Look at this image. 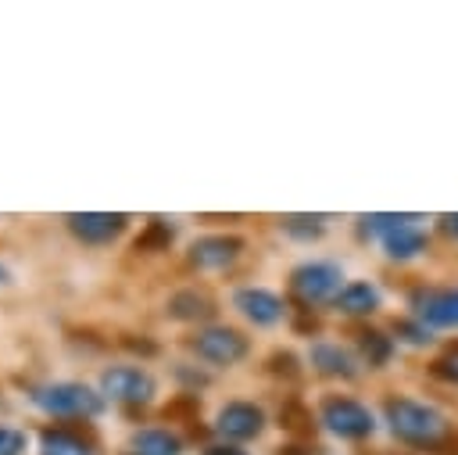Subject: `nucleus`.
I'll return each instance as SVG.
<instances>
[{"mask_svg":"<svg viewBox=\"0 0 458 455\" xmlns=\"http://www.w3.org/2000/svg\"><path fill=\"white\" fill-rule=\"evenodd\" d=\"M215 430L229 441H250L265 430V412L250 401H229L215 416Z\"/></svg>","mask_w":458,"mask_h":455,"instance_id":"8","label":"nucleus"},{"mask_svg":"<svg viewBox=\"0 0 458 455\" xmlns=\"http://www.w3.org/2000/svg\"><path fill=\"white\" fill-rule=\"evenodd\" d=\"M322 423L336 437H369L372 434V412L354 398H326L322 401Z\"/></svg>","mask_w":458,"mask_h":455,"instance_id":"6","label":"nucleus"},{"mask_svg":"<svg viewBox=\"0 0 458 455\" xmlns=\"http://www.w3.org/2000/svg\"><path fill=\"white\" fill-rule=\"evenodd\" d=\"M100 394L125 405H147L157 394V380L140 365H111L100 373Z\"/></svg>","mask_w":458,"mask_h":455,"instance_id":"4","label":"nucleus"},{"mask_svg":"<svg viewBox=\"0 0 458 455\" xmlns=\"http://www.w3.org/2000/svg\"><path fill=\"white\" fill-rule=\"evenodd\" d=\"M204 455H243L236 444H211V448H204Z\"/></svg>","mask_w":458,"mask_h":455,"instance_id":"24","label":"nucleus"},{"mask_svg":"<svg viewBox=\"0 0 458 455\" xmlns=\"http://www.w3.org/2000/svg\"><path fill=\"white\" fill-rule=\"evenodd\" d=\"M190 348L197 351V358L204 362H215V365H236L243 355H247V337L233 326H208L200 330Z\"/></svg>","mask_w":458,"mask_h":455,"instance_id":"5","label":"nucleus"},{"mask_svg":"<svg viewBox=\"0 0 458 455\" xmlns=\"http://www.w3.org/2000/svg\"><path fill=\"white\" fill-rule=\"evenodd\" d=\"M122 344H125V348H132V351H147V355H154V351H157L154 344H147V340H132V337H125Z\"/></svg>","mask_w":458,"mask_h":455,"instance_id":"25","label":"nucleus"},{"mask_svg":"<svg viewBox=\"0 0 458 455\" xmlns=\"http://www.w3.org/2000/svg\"><path fill=\"white\" fill-rule=\"evenodd\" d=\"M390 351H394L390 337H383V333H376V330L361 333V355L369 358V365H383V362L390 358Z\"/></svg>","mask_w":458,"mask_h":455,"instance_id":"20","label":"nucleus"},{"mask_svg":"<svg viewBox=\"0 0 458 455\" xmlns=\"http://www.w3.org/2000/svg\"><path fill=\"white\" fill-rule=\"evenodd\" d=\"M39 455H93V448L72 430H43L39 434Z\"/></svg>","mask_w":458,"mask_h":455,"instance_id":"17","label":"nucleus"},{"mask_svg":"<svg viewBox=\"0 0 458 455\" xmlns=\"http://www.w3.org/2000/svg\"><path fill=\"white\" fill-rule=\"evenodd\" d=\"M444 222H447V229H451V233H454V236H458V215H447V219H444Z\"/></svg>","mask_w":458,"mask_h":455,"instance_id":"26","label":"nucleus"},{"mask_svg":"<svg viewBox=\"0 0 458 455\" xmlns=\"http://www.w3.org/2000/svg\"><path fill=\"white\" fill-rule=\"evenodd\" d=\"M415 312L429 326H458V290H429L415 297Z\"/></svg>","mask_w":458,"mask_h":455,"instance_id":"11","label":"nucleus"},{"mask_svg":"<svg viewBox=\"0 0 458 455\" xmlns=\"http://www.w3.org/2000/svg\"><path fill=\"white\" fill-rule=\"evenodd\" d=\"M64 222L82 244H111L125 229L129 215H122V211H72V215H64Z\"/></svg>","mask_w":458,"mask_h":455,"instance_id":"7","label":"nucleus"},{"mask_svg":"<svg viewBox=\"0 0 458 455\" xmlns=\"http://www.w3.org/2000/svg\"><path fill=\"white\" fill-rule=\"evenodd\" d=\"M233 305L240 308V315H247L254 326H272L283 319V301L279 294L265 290V287H240L233 294Z\"/></svg>","mask_w":458,"mask_h":455,"instance_id":"9","label":"nucleus"},{"mask_svg":"<svg viewBox=\"0 0 458 455\" xmlns=\"http://www.w3.org/2000/svg\"><path fill=\"white\" fill-rule=\"evenodd\" d=\"M383 247H386L390 258H415V254L426 247V233H422L419 219H408L404 226L390 229V233L383 236Z\"/></svg>","mask_w":458,"mask_h":455,"instance_id":"14","label":"nucleus"},{"mask_svg":"<svg viewBox=\"0 0 458 455\" xmlns=\"http://www.w3.org/2000/svg\"><path fill=\"white\" fill-rule=\"evenodd\" d=\"M376 305H379V290H376L372 283H365V279H354V283H347V287L336 294V308L347 312V315L372 312Z\"/></svg>","mask_w":458,"mask_h":455,"instance_id":"16","label":"nucleus"},{"mask_svg":"<svg viewBox=\"0 0 458 455\" xmlns=\"http://www.w3.org/2000/svg\"><path fill=\"white\" fill-rule=\"evenodd\" d=\"M4 283H11V269L0 262V287H4Z\"/></svg>","mask_w":458,"mask_h":455,"instance_id":"27","label":"nucleus"},{"mask_svg":"<svg viewBox=\"0 0 458 455\" xmlns=\"http://www.w3.org/2000/svg\"><path fill=\"white\" fill-rule=\"evenodd\" d=\"M283 229L293 236V240H315V236H322V219L318 215H286L283 219Z\"/></svg>","mask_w":458,"mask_h":455,"instance_id":"19","label":"nucleus"},{"mask_svg":"<svg viewBox=\"0 0 458 455\" xmlns=\"http://www.w3.org/2000/svg\"><path fill=\"white\" fill-rule=\"evenodd\" d=\"M132 448H136V455H182V441L172 430H157V426L136 430Z\"/></svg>","mask_w":458,"mask_h":455,"instance_id":"15","label":"nucleus"},{"mask_svg":"<svg viewBox=\"0 0 458 455\" xmlns=\"http://www.w3.org/2000/svg\"><path fill=\"white\" fill-rule=\"evenodd\" d=\"M279 419H283V426H290V430H301L308 416H304L297 405H290V408H283V412H279Z\"/></svg>","mask_w":458,"mask_h":455,"instance_id":"23","label":"nucleus"},{"mask_svg":"<svg viewBox=\"0 0 458 455\" xmlns=\"http://www.w3.org/2000/svg\"><path fill=\"white\" fill-rule=\"evenodd\" d=\"M125 455H136V451H125Z\"/></svg>","mask_w":458,"mask_h":455,"instance_id":"28","label":"nucleus"},{"mask_svg":"<svg viewBox=\"0 0 458 455\" xmlns=\"http://www.w3.org/2000/svg\"><path fill=\"white\" fill-rule=\"evenodd\" d=\"M172 236H175V229L165 219H150L147 229L136 236V251H165L172 244Z\"/></svg>","mask_w":458,"mask_h":455,"instance_id":"18","label":"nucleus"},{"mask_svg":"<svg viewBox=\"0 0 458 455\" xmlns=\"http://www.w3.org/2000/svg\"><path fill=\"white\" fill-rule=\"evenodd\" d=\"M437 373H440V376H447V380H458V348H454V351H447L444 358H437Z\"/></svg>","mask_w":458,"mask_h":455,"instance_id":"22","label":"nucleus"},{"mask_svg":"<svg viewBox=\"0 0 458 455\" xmlns=\"http://www.w3.org/2000/svg\"><path fill=\"white\" fill-rule=\"evenodd\" d=\"M340 279H344V269L336 262H304L290 272V290L304 305H322L344 290Z\"/></svg>","mask_w":458,"mask_h":455,"instance_id":"3","label":"nucleus"},{"mask_svg":"<svg viewBox=\"0 0 458 455\" xmlns=\"http://www.w3.org/2000/svg\"><path fill=\"white\" fill-rule=\"evenodd\" d=\"M311 365L318 369V373H326V376H344V380H351L354 373H358V362H354V355L347 351V348H340V344H329V340H318V344H311Z\"/></svg>","mask_w":458,"mask_h":455,"instance_id":"12","label":"nucleus"},{"mask_svg":"<svg viewBox=\"0 0 458 455\" xmlns=\"http://www.w3.org/2000/svg\"><path fill=\"white\" fill-rule=\"evenodd\" d=\"M168 315H172V319H182V322L211 319V315H215V301H211V294L186 287V290H175V294L168 297Z\"/></svg>","mask_w":458,"mask_h":455,"instance_id":"13","label":"nucleus"},{"mask_svg":"<svg viewBox=\"0 0 458 455\" xmlns=\"http://www.w3.org/2000/svg\"><path fill=\"white\" fill-rule=\"evenodd\" d=\"M240 251H243V240L240 236L211 233V236H200V240L190 244V262L197 269H225Z\"/></svg>","mask_w":458,"mask_h":455,"instance_id":"10","label":"nucleus"},{"mask_svg":"<svg viewBox=\"0 0 458 455\" xmlns=\"http://www.w3.org/2000/svg\"><path fill=\"white\" fill-rule=\"evenodd\" d=\"M386 423H390L394 437H401L408 444H433L447 430V419L433 405H422L411 398H390L386 401Z\"/></svg>","mask_w":458,"mask_h":455,"instance_id":"1","label":"nucleus"},{"mask_svg":"<svg viewBox=\"0 0 458 455\" xmlns=\"http://www.w3.org/2000/svg\"><path fill=\"white\" fill-rule=\"evenodd\" d=\"M29 448V437L25 430H14V426H0V455H21Z\"/></svg>","mask_w":458,"mask_h":455,"instance_id":"21","label":"nucleus"},{"mask_svg":"<svg viewBox=\"0 0 458 455\" xmlns=\"http://www.w3.org/2000/svg\"><path fill=\"white\" fill-rule=\"evenodd\" d=\"M32 401H36V408H43L50 416H100L104 412V394L86 383H75V380H57V383L36 387Z\"/></svg>","mask_w":458,"mask_h":455,"instance_id":"2","label":"nucleus"}]
</instances>
